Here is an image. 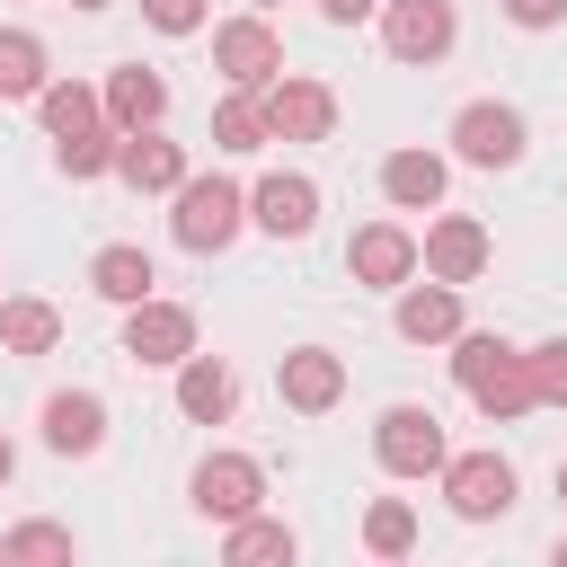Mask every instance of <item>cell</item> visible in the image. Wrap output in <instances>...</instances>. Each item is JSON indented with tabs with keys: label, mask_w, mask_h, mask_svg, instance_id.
Segmentation results:
<instances>
[{
	"label": "cell",
	"mask_w": 567,
	"mask_h": 567,
	"mask_svg": "<svg viewBox=\"0 0 567 567\" xmlns=\"http://www.w3.org/2000/svg\"><path fill=\"white\" fill-rule=\"evenodd\" d=\"M452 381L478 399L487 425H514L532 408V372H523V346L505 337H452Z\"/></svg>",
	"instance_id": "cell-1"
},
{
	"label": "cell",
	"mask_w": 567,
	"mask_h": 567,
	"mask_svg": "<svg viewBox=\"0 0 567 567\" xmlns=\"http://www.w3.org/2000/svg\"><path fill=\"white\" fill-rule=\"evenodd\" d=\"M239 221H248V195H239L230 177H186V186H177V213H168L177 248L213 257V248H230V239H239Z\"/></svg>",
	"instance_id": "cell-2"
},
{
	"label": "cell",
	"mask_w": 567,
	"mask_h": 567,
	"mask_svg": "<svg viewBox=\"0 0 567 567\" xmlns=\"http://www.w3.org/2000/svg\"><path fill=\"white\" fill-rule=\"evenodd\" d=\"M372 452H381V470H399V478H425V470H443V461H452V443H443V416H434V408H381Z\"/></svg>",
	"instance_id": "cell-3"
},
{
	"label": "cell",
	"mask_w": 567,
	"mask_h": 567,
	"mask_svg": "<svg viewBox=\"0 0 567 567\" xmlns=\"http://www.w3.org/2000/svg\"><path fill=\"white\" fill-rule=\"evenodd\" d=\"M213 71L230 80V89H266V80H284V44H275V27L248 9V18H221L213 27Z\"/></svg>",
	"instance_id": "cell-4"
},
{
	"label": "cell",
	"mask_w": 567,
	"mask_h": 567,
	"mask_svg": "<svg viewBox=\"0 0 567 567\" xmlns=\"http://www.w3.org/2000/svg\"><path fill=\"white\" fill-rule=\"evenodd\" d=\"M257 106H266V133L275 142H328L337 133V89L328 80H266Z\"/></svg>",
	"instance_id": "cell-5"
},
{
	"label": "cell",
	"mask_w": 567,
	"mask_h": 567,
	"mask_svg": "<svg viewBox=\"0 0 567 567\" xmlns=\"http://www.w3.org/2000/svg\"><path fill=\"white\" fill-rule=\"evenodd\" d=\"M257 496H266V470H257L248 452H204V461H195V514H213V523H248Z\"/></svg>",
	"instance_id": "cell-6"
},
{
	"label": "cell",
	"mask_w": 567,
	"mask_h": 567,
	"mask_svg": "<svg viewBox=\"0 0 567 567\" xmlns=\"http://www.w3.org/2000/svg\"><path fill=\"white\" fill-rule=\"evenodd\" d=\"M443 496H452L461 523H487V514L514 505V461L505 452H452L443 461Z\"/></svg>",
	"instance_id": "cell-7"
},
{
	"label": "cell",
	"mask_w": 567,
	"mask_h": 567,
	"mask_svg": "<svg viewBox=\"0 0 567 567\" xmlns=\"http://www.w3.org/2000/svg\"><path fill=\"white\" fill-rule=\"evenodd\" d=\"M452 35H461L452 0H390V9H381V44H390V62H443Z\"/></svg>",
	"instance_id": "cell-8"
},
{
	"label": "cell",
	"mask_w": 567,
	"mask_h": 567,
	"mask_svg": "<svg viewBox=\"0 0 567 567\" xmlns=\"http://www.w3.org/2000/svg\"><path fill=\"white\" fill-rule=\"evenodd\" d=\"M124 354L177 372V363L195 354V310H186V301H133V310H124Z\"/></svg>",
	"instance_id": "cell-9"
},
{
	"label": "cell",
	"mask_w": 567,
	"mask_h": 567,
	"mask_svg": "<svg viewBox=\"0 0 567 567\" xmlns=\"http://www.w3.org/2000/svg\"><path fill=\"white\" fill-rule=\"evenodd\" d=\"M452 151H461L470 168H514V159H523V115L496 106V97H478V106L452 115Z\"/></svg>",
	"instance_id": "cell-10"
},
{
	"label": "cell",
	"mask_w": 567,
	"mask_h": 567,
	"mask_svg": "<svg viewBox=\"0 0 567 567\" xmlns=\"http://www.w3.org/2000/svg\"><path fill=\"white\" fill-rule=\"evenodd\" d=\"M275 390H284L292 416H328V408L346 399V363H337L328 346H292V354L275 363Z\"/></svg>",
	"instance_id": "cell-11"
},
{
	"label": "cell",
	"mask_w": 567,
	"mask_h": 567,
	"mask_svg": "<svg viewBox=\"0 0 567 567\" xmlns=\"http://www.w3.org/2000/svg\"><path fill=\"white\" fill-rule=\"evenodd\" d=\"M248 221H257V230H275V239H310V221H319V186H310L301 168H275V177H257V195H248Z\"/></svg>",
	"instance_id": "cell-12"
},
{
	"label": "cell",
	"mask_w": 567,
	"mask_h": 567,
	"mask_svg": "<svg viewBox=\"0 0 567 567\" xmlns=\"http://www.w3.org/2000/svg\"><path fill=\"white\" fill-rule=\"evenodd\" d=\"M346 266H354V284H372V292H399V284L416 275V239H408L399 221H363V230L346 239Z\"/></svg>",
	"instance_id": "cell-13"
},
{
	"label": "cell",
	"mask_w": 567,
	"mask_h": 567,
	"mask_svg": "<svg viewBox=\"0 0 567 567\" xmlns=\"http://www.w3.org/2000/svg\"><path fill=\"white\" fill-rule=\"evenodd\" d=\"M416 266H425L434 284H470V275L487 266V230H478L470 213H443V221L416 239Z\"/></svg>",
	"instance_id": "cell-14"
},
{
	"label": "cell",
	"mask_w": 567,
	"mask_h": 567,
	"mask_svg": "<svg viewBox=\"0 0 567 567\" xmlns=\"http://www.w3.org/2000/svg\"><path fill=\"white\" fill-rule=\"evenodd\" d=\"M97 106H106V124H115V133H151V124L168 115V80H159V71H142V62H124V71H106Z\"/></svg>",
	"instance_id": "cell-15"
},
{
	"label": "cell",
	"mask_w": 567,
	"mask_h": 567,
	"mask_svg": "<svg viewBox=\"0 0 567 567\" xmlns=\"http://www.w3.org/2000/svg\"><path fill=\"white\" fill-rule=\"evenodd\" d=\"M115 177H124L133 195H177V186H186V151L159 142V133H124V142H115Z\"/></svg>",
	"instance_id": "cell-16"
},
{
	"label": "cell",
	"mask_w": 567,
	"mask_h": 567,
	"mask_svg": "<svg viewBox=\"0 0 567 567\" xmlns=\"http://www.w3.org/2000/svg\"><path fill=\"white\" fill-rule=\"evenodd\" d=\"M399 337L408 346H452L461 337V284H399Z\"/></svg>",
	"instance_id": "cell-17"
},
{
	"label": "cell",
	"mask_w": 567,
	"mask_h": 567,
	"mask_svg": "<svg viewBox=\"0 0 567 567\" xmlns=\"http://www.w3.org/2000/svg\"><path fill=\"white\" fill-rule=\"evenodd\" d=\"M44 443L71 461V452H97L106 443V399L97 390H53L44 399Z\"/></svg>",
	"instance_id": "cell-18"
},
{
	"label": "cell",
	"mask_w": 567,
	"mask_h": 567,
	"mask_svg": "<svg viewBox=\"0 0 567 567\" xmlns=\"http://www.w3.org/2000/svg\"><path fill=\"white\" fill-rule=\"evenodd\" d=\"M230 399H239L230 363H213V354H186V363H177V416H195V425H221V416H230Z\"/></svg>",
	"instance_id": "cell-19"
},
{
	"label": "cell",
	"mask_w": 567,
	"mask_h": 567,
	"mask_svg": "<svg viewBox=\"0 0 567 567\" xmlns=\"http://www.w3.org/2000/svg\"><path fill=\"white\" fill-rule=\"evenodd\" d=\"M381 195H390L399 213H434V204H443V159H434V151H390V159H381Z\"/></svg>",
	"instance_id": "cell-20"
},
{
	"label": "cell",
	"mask_w": 567,
	"mask_h": 567,
	"mask_svg": "<svg viewBox=\"0 0 567 567\" xmlns=\"http://www.w3.org/2000/svg\"><path fill=\"white\" fill-rule=\"evenodd\" d=\"M0 346L9 354H53L62 346V310L35 292H0Z\"/></svg>",
	"instance_id": "cell-21"
},
{
	"label": "cell",
	"mask_w": 567,
	"mask_h": 567,
	"mask_svg": "<svg viewBox=\"0 0 567 567\" xmlns=\"http://www.w3.org/2000/svg\"><path fill=\"white\" fill-rule=\"evenodd\" d=\"M301 558V540L275 523V514H248V523H230V540H221V567H292Z\"/></svg>",
	"instance_id": "cell-22"
},
{
	"label": "cell",
	"mask_w": 567,
	"mask_h": 567,
	"mask_svg": "<svg viewBox=\"0 0 567 567\" xmlns=\"http://www.w3.org/2000/svg\"><path fill=\"white\" fill-rule=\"evenodd\" d=\"M89 292L115 301V310L151 301V257H142V248H97V257H89Z\"/></svg>",
	"instance_id": "cell-23"
},
{
	"label": "cell",
	"mask_w": 567,
	"mask_h": 567,
	"mask_svg": "<svg viewBox=\"0 0 567 567\" xmlns=\"http://www.w3.org/2000/svg\"><path fill=\"white\" fill-rule=\"evenodd\" d=\"M44 133L53 142H71V133H97L106 124V106H97V89H80V80H44Z\"/></svg>",
	"instance_id": "cell-24"
},
{
	"label": "cell",
	"mask_w": 567,
	"mask_h": 567,
	"mask_svg": "<svg viewBox=\"0 0 567 567\" xmlns=\"http://www.w3.org/2000/svg\"><path fill=\"white\" fill-rule=\"evenodd\" d=\"M0 567H80V549H71V532L62 523H18L9 540H0Z\"/></svg>",
	"instance_id": "cell-25"
},
{
	"label": "cell",
	"mask_w": 567,
	"mask_h": 567,
	"mask_svg": "<svg viewBox=\"0 0 567 567\" xmlns=\"http://www.w3.org/2000/svg\"><path fill=\"white\" fill-rule=\"evenodd\" d=\"M213 142H221V151H266V142H275V133H266L257 89H230V97L213 106Z\"/></svg>",
	"instance_id": "cell-26"
},
{
	"label": "cell",
	"mask_w": 567,
	"mask_h": 567,
	"mask_svg": "<svg viewBox=\"0 0 567 567\" xmlns=\"http://www.w3.org/2000/svg\"><path fill=\"white\" fill-rule=\"evenodd\" d=\"M0 97H44V44L27 27H0Z\"/></svg>",
	"instance_id": "cell-27"
},
{
	"label": "cell",
	"mask_w": 567,
	"mask_h": 567,
	"mask_svg": "<svg viewBox=\"0 0 567 567\" xmlns=\"http://www.w3.org/2000/svg\"><path fill=\"white\" fill-rule=\"evenodd\" d=\"M363 549H372V558H408V549H416V505L381 496V505L363 514Z\"/></svg>",
	"instance_id": "cell-28"
},
{
	"label": "cell",
	"mask_w": 567,
	"mask_h": 567,
	"mask_svg": "<svg viewBox=\"0 0 567 567\" xmlns=\"http://www.w3.org/2000/svg\"><path fill=\"white\" fill-rule=\"evenodd\" d=\"M115 124H97V133H71V142H53V159H62V177H106L115 168Z\"/></svg>",
	"instance_id": "cell-29"
},
{
	"label": "cell",
	"mask_w": 567,
	"mask_h": 567,
	"mask_svg": "<svg viewBox=\"0 0 567 567\" xmlns=\"http://www.w3.org/2000/svg\"><path fill=\"white\" fill-rule=\"evenodd\" d=\"M523 372H532V408H567V337L523 346Z\"/></svg>",
	"instance_id": "cell-30"
},
{
	"label": "cell",
	"mask_w": 567,
	"mask_h": 567,
	"mask_svg": "<svg viewBox=\"0 0 567 567\" xmlns=\"http://www.w3.org/2000/svg\"><path fill=\"white\" fill-rule=\"evenodd\" d=\"M142 18H151L159 35H195V27H204V0H142Z\"/></svg>",
	"instance_id": "cell-31"
},
{
	"label": "cell",
	"mask_w": 567,
	"mask_h": 567,
	"mask_svg": "<svg viewBox=\"0 0 567 567\" xmlns=\"http://www.w3.org/2000/svg\"><path fill=\"white\" fill-rule=\"evenodd\" d=\"M505 18H514V27H558L567 0H505Z\"/></svg>",
	"instance_id": "cell-32"
},
{
	"label": "cell",
	"mask_w": 567,
	"mask_h": 567,
	"mask_svg": "<svg viewBox=\"0 0 567 567\" xmlns=\"http://www.w3.org/2000/svg\"><path fill=\"white\" fill-rule=\"evenodd\" d=\"M372 9H381V0H319V18H328V27H363Z\"/></svg>",
	"instance_id": "cell-33"
},
{
	"label": "cell",
	"mask_w": 567,
	"mask_h": 567,
	"mask_svg": "<svg viewBox=\"0 0 567 567\" xmlns=\"http://www.w3.org/2000/svg\"><path fill=\"white\" fill-rule=\"evenodd\" d=\"M9 478H18V452H9V434H0V487H9Z\"/></svg>",
	"instance_id": "cell-34"
},
{
	"label": "cell",
	"mask_w": 567,
	"mask_h": 567,
	"mask_svg": "<svg viewBox=\"0 0 567 567\" xmlns=\"http://www.w3.org/2000/svg\"><path fill=\"white\" fill-rule=\"evenodd\" d=\"M248 9H257V18H266V9H284V0H248Z\"/></svg>",
	"instance_id": "cell-35"
},
{
	"label": "cell",
	"mask_w": 567,
	"mask_h": 567,
	"mask_svg": "<svg viewBox=\"0 0 567 567\" xmlns=\"http://www.w3.org/2000/svg\"><path fill=\"white\" fill-rule=\"evenodd\" d=\"M549 567H567V540H558V549H549Z\"/></svg>",
	"instance_id": "cell-36"
},
{
	"label": "cell",
	"mask_w": 567,
	"mask_h": 567,
	"mask_svg": "<svg viewBox=\"0 0 567 567\" xmlns=\"http://www.w3.org/2000/svg\"><path fill=\"white\" fill-rule=\"evenodd\" d=\"M71 9H106V0H71Z\"/></svg>",
	"instance_id": "cell-37"
},
{
	"label": "cell",
	"mask_w": 567,
	"mask_h": 567,
	"mask_svg": "<svg viewBox=\"0 0 567 567\" xmlns=\"http://www.w3.org/2000/svg\"><path fill=\"white\" fill-rule=\"evenodd\" d=\"M558 496H567V461H558Z\"/></svg>",
	"instance_id": "cell-38"
},
{
	"label": "cell",
	"mask_w": 567,
	"mask_h": 567,
	"mask_svg": "<svg viewBox=\"0 0 567 567\" xmlns=\"http://www.w3.org/2000/svg\"><path fill=\"white\" fill-rule=\"evenodd\" d=\"M381 567H408V558H381Z\"/></svg>",
	"instance_id": "cell-39"
}]
</instances>
